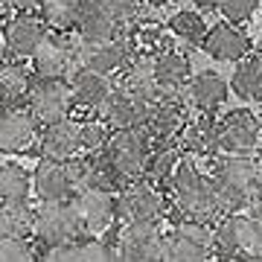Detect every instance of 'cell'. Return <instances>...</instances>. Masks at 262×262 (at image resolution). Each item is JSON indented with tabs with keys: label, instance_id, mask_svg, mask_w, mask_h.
<instances>
[{
	"label": "cell",
	"instance_id": "obj_1",
	"mask_svg": "<svg viewBox=\"0 0 262 262\" xmlns=\"http://www.w3.org/2000/svg\"><path fill=\"white\" fill-rule=\"evenodd\" d=\"M259 166L251 155H227L215 160L210 172V187L219 215L239 213L256 204V184H259Z\"/></svg>",
	"mask_w": 262,
	"mask_h": 262
},
{
	"label": "cell",
	"instance_id": "obj_2",
	"mask_svg": "<svg viewBox=\"0 0 262 262\" xmlns=\"http://www.w3.org/2000/svg\"><path fill=\"white\" fill-rule=\"evenodd\" d=\"M172 204L178 210V219L189 222H213L219 210L213 201V187H210V175H204L195 163H181L172 172Z\"/></svg>",
	"mask_w": 262,
	"mask_h": 262
},
{
	"label": "cell",
	"instance_id": "obj_3",
	"mask_svg": "<svg viewBox=\"0 0 262 262\" xmlns=\"http://www.w3.org/2000/svg\"><path fill=\"white\" fill-rule=\"evenodd\" d=\"M213 253L219 259H262V236L248 213H225L213 230Z\"/></svg>",
	"mask_w": 262,
	"mask_h": 262
},
{
	"label": "cell",
	"instance_id": "obj_4",
	"mask_svg": "<svg viewBox=\"0 0 262 262\" xmlns=\"http://www.w3.org/2000/svg\"><path fill=\"white\" fill-rule=\"evenodd\" d=\"M114 215L122 225H134V222H160L166 215V198L146 178H134L120 184V192L114 198Z\"/></svg>",
	"mask_w": 262,
	"mask_h": 262
},
{
	"label": "cell",
	"instance_id": "obj_5",
	"mask_svg": "<svg viewBox=\"0 0 262 262\" xmlns=\"http://www.w3.org/2000/svg\"><path fill=\"white\" fill-rule=\"evenodd\" d=\"M262 143V120L248 108L227 111L215 122V149L225 155H253Z\"/></svg>",
	"mask_w": 262,
	"mask_h": 262
},
{
	"label": "cell",
	"instance_id": "obj_6",
	"mask_svg": "<svg viewBox=\"0 0 262 262\" xmlns=\"http://www.w3.org/2000/svg\"><path fill=\"white\" fill-rule=\"evenodd\" d=\"M149 137L143 128H114L105 146V158L111 160L114 172L120 175V181H134L143 178V163L149 155Z\"/></svg>",
	"mask_w": 262,
	"mask_h": 262
},
{
	"label": "cell",
	"instance_id": "obj_7",
	"mask_svg": "<svg viewBox=\"0 0 262 262\" xmlns=\"http://www.w3.org/2000/svg\"><path fill=\"white\" fill-rule=\"evenodd\" d=\"M117 248V259L131 262H155L166 256V233L160 222H134L122 225V230L111 239Z\"/></svg>",
	"mask_w": 262,
	"mask_h": 262
},
{
	"label": "cell",
	"instance_id": "obj_8",
	"mask_svg": "<svg viewBox=\"0 0 262 262\" xmlns=\"http://www.w3.org/2000/svg\"><path fill=\"white\" fill-rule=\"evenodd\" d=\"M27 111L38 122H53L58 117H67L73 108V94L64 76H35L27 91Z\"/></svg>",
	"mask_w": 262,
	"mask_h": 262
},
{
	"label": "cell",
	"instance_id": "obj_9",
	"mask_svg": "<svg viewBox=\"0 0 262 262\" xmlns=\"http://www.w3.org/2000/svg\"><path fill=\"white\" fill-rule=\"evenodd\" d=\"M32 233L38 236V242L44 248L73 242L82 233V225L70 207V198L67 201H41V207H35Z\"/></svg>",
	"mask_w": 262,
	"mask_h": 262
},
{
	"label": "cell",
	"instance_id": "obj_10",
	"mask_svg": "<svg viewBox=\"0 0 262 262\" xmlns=\"http://www.w3.org/2000/svg\"><path fill=\"white\" fill-rule=\"evenodd\" d=\"M172 262H204L213 259V227L207 222L181 219L175 230L166 233V256Z\"/></svg>",
	"mask_w": 262,
	"mask_h": 262
},
{
	"label": "cell",
	"instance_id": "obj_11",
	"mask_svg": "<svg viewBox=\"0 0 262 262\" xmlns=\"http://www.w3.org/2000/svg\"><path fill=\"white\" fill-rule=\"evenodd\" d=\"M29 58H32V73L35 76H67L76 67L79 47L70 38V32L47 29V35L41 38V44L32 50Z\"/></svg>",
	"mask_w": 262,
	"mask_h": 262
},
{
	"label": "cell",
	"instance_id": "obj_12",
	"mask_svg": "<svg viewBox=\"0 0 262 262\" xmlns=\"http://www.w3.org/2000/svg\"><path fill=\"white\" fill-rule=\"evenodd\" d=\"M76 219L84 233H105L114 225V192L99 187H76L70 195Z\"/></svg>",
	"mask_w": 262,
	"mask_h": 262
},
{
	"label": "cell",
	"instance_id": "obj_13",
	"mask_svg": "<svg viewBox=\"0 0 262 262\" xmlns=\"http://www.w3.org/2000/svg\"><path fill=\"white\" fill-rule=\"evenodd\" d=\"M187 122V111L175 94H158L146 108V120H143V131L146 137L155 143H169L178 137V131Z\"/></svg>",
	"mask_w": 262,
	"mask_h": 262
},
{
	"label": "cell",
	"instance_id": "obj_14",
	"mask_svg": "<svg viewBox=\"0 0 262 262\" xmlns=\"http://www.w3.org/2000/svg\"><path fill=\"white\" fill-rule=\"evenodd\" d=\"M29 181H32V189L41 201H67L76 189L67 160H56V158L38 160Z\"/></svg>",
	"mask_w": 262,
	"mask_h": 262
},
{
	"label": "cell",
	"instance_id": "obj_15",
	"mask_svg": "<svg viewBox=\"0 0 262 262\" xmlns=\"http://www.w3.org/2000/svg\"><path fill=\"white\" fill-rule=\"evenodd\" d=\"M38 137V120L27 108L12 105L0 108V151L3 155H20L27 151Z\"/></svg>",
	"mask_w": 262,
	"mask_h": 262
},
{
	"label": "cell",
	"instance_id": "obj_16",
	"mask_svg": "<svg viewBox=\"0 0 262 262\" xmlns=\"http://www.w3.org/2000/svg\"><path fill=\"white\" fill-rule=\"evenodd\" d=\"M134 56L128 38L125 35H114L108 41H96V44H82L79 47V64L82 67H91L96 73H105V76H114L120 73V67Z\"/></svg>",
	"mask_w": 262,
	"mask_h": 262
},
{
	"label": "cell",
	"instance_id": "obj_17",
	"mask_svg": "<svg viewBox=\"0 0 262 262\" xmlns=\"http://www.w3.org/2000/svg\"><path fill=\"white\" fill-rule=\"evenodd\" d=\"M38 140L41 158H56V160H70L76 158L82 146H79V122L70 117H58L53 122H44V131Z\"/></svg>",
	"mask_w": 262,
	"mask_h": 262
},
{
	"label": "cell",
	"instance_id": "obj_18",
	"mask_svg": "<svg viewBox=\"0 0 262 262\" xmlns=\"http://www.w3.org/2000/svg\"><path fill=\"white\" fill-rule=\"evenodd\" d=\"M99 108L105 111V122H108L111 128H143L149 102L140 99L137 94L125 91V88H117V84H114V91L108 94V99H105Z\"/></svg>",
	"mask_w": 262,
	"mask_h": 262
},
{
	"label": "cell",
	"instance_id": "obj_19",
	"mask_svg": "<svg viewBox=\"0 0 262 262\" xmlns=\"http://www.w3.org/2000/svg\"><path fill=\"white\" fill-rule=\"evenodd\" d=\"M44 35H47V27L41 18H35V12H18V18L9 20V27H6L3 50L12 58H29Z\"/></svg>",
	"mask_w": 262,
	"mask_h": 262
},
{
	"label": "cell",
	"instance_id": "obj_20",
	"mask_svg": "<svg viewBox=\"0 0 262 262\" xmlns=\"http://www.w3.org/2000/svg\"><path fill=\"white\" fill-rule=\"evenodd\" d=\"M201 47L215 58V61H239L251 53V38L242 27L230 24H215L213 29H207L204 44Z\"/></svg>",
	"mask_w": 262,
	"mask_h": 262
},
{
	"label": "cell",
	"instance_id": "obj_21",
	"mask_svg": "<svg viewBox=\"0 0 262 262\" xmlns=\"http://www.w3.org/2000/svg\"><path fill=\"white\" fill-rule=\"evenodd\" d=\"M70 79H67V84H70V94H73V105H82V108H99V105L108 99V94L114 91V82L111 76L105 73H96V70H91V67H73L70 70Z\"/></svg>",
	"mask_w": 262,
	"mask_h": 262
},
{
	"label": "cell",
	"instance_id": "obj_22",
	"mask_svg": "<svg viewBox=\"0 0 262 262\" xmlns=\"http://www.w3.org/2000/svg\"><path fill=\"white\" fill-rule=\"evenodd\" d=\"M155 56L151 53H134V56L125 61V64L120 67V84L117 88H125V91H131V94H137L140 99H146V102H151L158 94H163L158 88V82H155Z\"/></svg>",
	"mask_w": 262,
	"mask_h": 262
},
{
	"label": "cell",
	"instance_id": "obj_23",
	"mask_svg": "<svg viewBox=\"0 0 262 262\" xmlns=\"http://www.w3.org/2000/svg\"><path fill=\"white\" fill-rule=\"evenodd\" d=\"M73 29L79 32L82 44H96V41H108L120 32V24L102 9L94 0H79V12H76Z\"/></svg>",
	"mask_w": 262,
	"mask_h": 262
},
{
	"label": "cell",
	"instance_id": "obj_24",
	"mask_svg": "<svg viewBox=\"0 0 262 262\" xmlns=\"http://www.w3.org/2000/svg\"><path fill=\"white\" fill-rule=\"evenodd\" d=\"M155 82L163 94H175L181 91L184 84L189 82V73H192V67H189V58L178 50H169V47H160L155 53Z\"/></svg>",
	"mask_w": 262,
	"mask_h": 262
},
{
	"label": "cell",
	"instance_id": "obj_25",
	"mask_svg": "<svg viewBox=\"0 0 262 262\" xmlns=\"http://www.w3.org/2000/svg\"><path fill=\"white\" fill-rule=\"evenodd\" d=\"M189 94V102L195 105L201 114H213L219 111L227 99V82L222 79L219 73L213 70H204V73H198L192 82L184 84Z\"/></svg>",
	"mask_w": 262,
	"mask_h": 262
},
{
	"label": "cell",
	"instance_id": "obj_26",
	"mask_svg": "<svg viewBox=\"0 0 262 262\" xmlns=\"http://www.w3.org/2000/svg\"><path fill=\"white\" fill-rule=\"evenodd\" d=\"M178 151L192 155V158H210L215 151V120L213 117H198L192 122H184L178 131Z\"/></svg>",
	"mask_w": 262,
	"mask_h": 262
},
{
	"label": "cell",
	"instance_id": "obj_27",
	"mask_svg": "<svg viewBox=\"0 0 262 262\" xmlns=\"http://www.w3.org/2000/svg\"><path fill=\"white\" fill-rule=\"evenodd\" d=\"M29 82H32V70L20 64V58H15V61L0 58V108L24 105Z\"/></svg>",
	"mask_w": 262,
	"mask_h": 262
},
{
	"label": "cell",
	"instance_id": "obj_28",
	"mask_svg": "<svg viewBox=\"0 0 262 262\" xmlns=\"http://www.w3.org/2000/svg\"><path fill=\"white\" fill-rule=\"evenodd\" d=\"M230 88H233V94L239 99L262 102V53L239 58V64L233 70V79H230Z\"/></svg>",
	"mask_w": 262,
	"mask_h": 262
},
{
	"label": "cell",
	"instance_id": "obj_29",
	"mask_svg": "<svg viewBox=\"0 0 262 262\" xmlns=\"http://www.w3.org/2000/svg\"><path fill=\"white\" fill-rule=\"evenodd\" d=\"M32 219H35V207H29L27 198L0 201V236H29Z\"/></svg>",
	"mask_w": 262,
	"mask_h": 262
},
{
	"label": "cell",
	"instance_id": "obj_30",
	"mask_svg": "<svg viewBox=\"0 0 262 262\" xmlns=\"http://www.w3.org/2000/svg\"><path fill=\"white\" fill-rule=\"evenodd\" d=\"M181 151L178 146H169V143H158V149H149L146 163H143V178L151 184H169L172 172L178 166Z\"/></svg>",
	"mask_w": 262,
	"mask_h": 262
},
{
	"label": "cell",
	"instance_id": "obj_31",
	"mask_svg": "<svg viewBox=\"0 0 262 262\" xmlns=\"http://www.w3.org/2000/svg\"><path fill=\"white\" fill-rule=\"evenodd\" d=\"M41 20L44 27L53 32H70L76 24V12H79V0H41Z\"/></svg>",
	"mask_w": 262,
	"mask_h": 262
},
{
	"label": "cell",
	"instance_id": "obj_32",
	"mask_svg": "<svg viewBox=\"0 0 262 262\" xmlns=\"http://www.w3.org/2000/svg\"><path fill=\"white\" fill-rule=\"evenodd\" d=\"M29 189H32V181L20 163H3L0 166V201L29 198Z\"/></svg>",
	"mask_w": 262,
	"mask_h": 262
},
{
	"label": "cell",
	"instance_id": "obj_33",
	"mask_svg": "<svg viewBox=\"0 0 262 262\" xmlns=\"http://www.w3.org/2000/svg\"><path fill=\"white\" fill-rule=\"evenodd\" d=\"M169 29L181 38V41H187L192 47H201L204 44V35H207V24L204 18L192 9H181L175 12L172 18H169Z\"/></svg>",
	"mask_w": 262,
	"mask_h": 262
},
{
	"label": "cell",
	"instance_id": "obj_34",
	"mask_svg": "<svg viewBox=\"0 0 262 262\" xmlns=\"http://www.w3.org/2000/svg\"><path fill=\"white\" fill-rule=\"evenodd\" d=\"M108 137H111V125L105 120L79 122V146H82V151H105Z\"/></svg>",
	"mask_w": 262,
	"mask_h": 262
},
{
	"label": "cell",
	"instance_id": "obj_35",
	"mask_svg": "<svg viewBox=\"0 0 262 262\" xmlns=\"http://www.w3.org/2000/svg\"><path fill=\"white\" fill-rule=\"evenodd\" d=\"M35 256L38 251L32 248L29 236H0V262H24Z\"/></svg>",
	"mask_w": 262,
	"mask_h": 262
},
{
	"label": "cell",
	"instance_id": "obj_36",
	"mask_svg": "<svg viewBox=\"0 0 262 262\" xmlns=\"http://www.w3.org/2000/svg\"><path fill=\"white\" fill-rule=\"evenodd\" d=\"M256 6H259V0H215V9L222 12L227 20H233V24L248 20L256 12Z\"/></svg>",
	"mask_w": 262,
	"mask_h": 262
},
{
	"label": "cell",
	"instance_id": "obj_37",
	"mask_svg": "<svg viewBox=\"0 0 262 262\" xmlns=\"http://www.w3.org/2000/svg\"><path fill=\"white\" fill-rule=\"evenodd\" d=\"M94 3L102 6L117 24H128V20H134L137 12H140V0H94Z\"/></svg>",
	"mask_w": 262,
	"mask_h": 262
},
{
	"label": "cell",
	"instance_id": "obj_38",
	"mask_svg": "<svg viewBox=\"0 0 262 262\" xmlns=\"http://www.w3.org/2000/svg\"><path fill=\"white\" fill-rule=\"evenodd\" d=\"M6 6H12L15 12H38L41 0H6Z\"/></svg>",
	"mask_w": 262,
	"mask_h": 262
},
{
	"label": "cell",
	"instance_id": "obj_39",
	"mask_svg": "<svg viewBox=\"0 0 262 262\" xmlns=\"http://www.w3.org/2000/svg\"><path fill=\"white\" fill-rule=\"evenodd\" d=\"M256 204L262 207V175H259V184H256Z\"/></svg>",
	"mask_w": 262,
	"mask_h": 262
},
{
	"label": "cell",
	"instance_id": "obj_40",
	"mask_svg": "<svg viewBox=\"0 0 262 262\" xmlns=\"http://www.w3.org/2000/svg\"><path fill=\"white\" fill-rule=\"evenodd\" d=\"M6 15V0H0V18Z\"/></svg>",
	"mask_w": 262,
	"mask_h": 262
},
{
	"label": "cell",
	"instance_id": "obj_41",
	"mask_svg": "<svg viewBox=\"0 0 262 262\" xmlns=\"http://www.w3.org/2000/svg\"><path fill=\"white\" fill-rule=\"evenodd\" d=\"M0 58H3V41H0Z\"/></svg>",
	"mask_w": 262,
	"mask_h": 262
}]
</instances>
